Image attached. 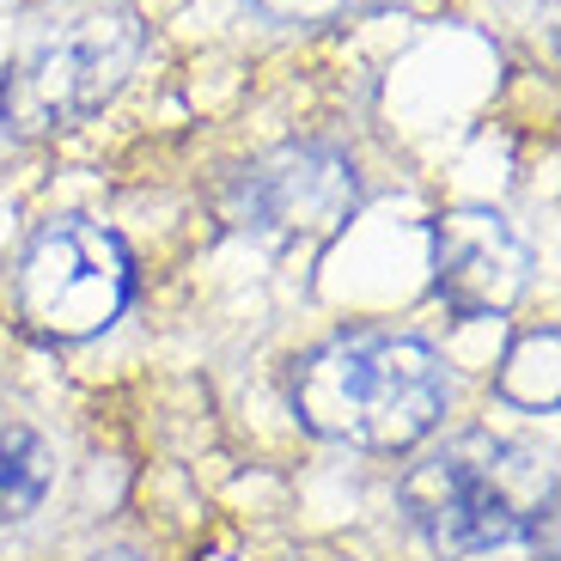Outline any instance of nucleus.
I'll return each instance as SVG.
<instances>
[{
    "mask_svg": "<svg viewBox=\"0 0 561 561\" xmlns=\"http://www.w3.org/2000/svg\"><path fill=\"white\" fill-rule=\"evenodd\" d=\"M360 202L354 165L336 147H280L239 171L226 190V220L268 244H323Z\"/></svg>",
    "mask_w": 561,
    "mask_h": 561,
    "instance_id": "39448f33",
    "label": "nucleus"
},
{
    "mask_svg": "<svg viewBox=\"0 0 561 561\" xmlns=\"http://www.w3.org/2000/svg\"><path fill=\"white\" fill-rule=\"evenodd\" d=\"M446 360L421 336H397V330L330 336L294 373V415L336 446L409 451L446 421Z\"/></svg>",
    "mask_w": 561,
    "mask_h": 561,
    "instance_id": "f257e3e1",
    "label": "nucleus"
},
{
    "mask_svg": "<svg viewBox=\"0 0 561 561\" xmlns=\"http://www.w3.org/2000/svg\"><path fill=\"white\" fill-rule=\"evenodd\" d=\"M147 49V25L128 0H43L0 73V123L37 140L85 123L116 99Z\"/></svg>",
    "mask_w": 561,
    "mask_h": 561,
    "instance_id": "f03ea898",
    "label": "nucleus"
},
{
    "mask_svg": "<svg viewBox=\"0 0 561 561\" xmlns=\"http://www.w3.org/2000/svg\"><path fill=\"white\" fill-rule=\"evenodd\" d=\"M556 330H531L501 366V397L519 409H556Z\"/></svg>",
    "mask_w": 561,
    "mask_h": 561,
    "instance_id": "6e6552de",
    "label": "nucleus"
},
{
    "mask_svg": "<svg viewBox=\"0 0 561 561\" xmlns=\"http://www.w3.org/2000/svg\"><path fill=\"white\" fill-rule=\"evenodd\" d=\"M251 7L263 19H275V25H330V19L379 7V0H251Z\"/></svg>",
    "mask_w": 561,
    "mask_h": 561,
    "instance_id": "1a4fd4ad",
    "label": "nucleus"
},
{
    "mask_svg": "<svg viewBox=\"0 0 561 561\" xmlns=\"http://www.w3.org/2000/svg\"><path fill=\"white\" fill-rule=\"evenodd\" d=\"M92 561H147V556H140V549H128V543H116V549H99Z\"/></svg>",
    "mask_w": 561,
    "mask_h": 561,
    "instance_id": "9d476101",
    "label": "nucleus"
},
{
    "mask_svg": "<svg viewBox=\"0 0 561 561\" xmlns=\"http://www.w3.org/2000/svg\"><path fill=\"white\" fill-rule=\"evenodd\" d=\"M531 287V251L501 214L458 208L434 220V294L458 318H506Z\"/></svg>",
    "mask_w": 561,
    "mask_h": 561,
    "instance_id": "423d86ee",
    "label": "nucleus"
},
{
    "mask_svg": "<svg viewBox=\"0 0 561 561\" xmlns=\"http://www.w3.org/2000/svg\"><path fill=\"white\" fill-rule=\"evenodd\" d=\"M403 506L439 556H489L556 506V463L537 446L458 434L403 477Z\"/></svg>",
    "mask_w": 561,
    "mask_h": 561,
    "instance_id": "7ed1b4c3",
    "label": "nucleus"
},
{
    "mask_svg": "<svg viewBox=\"0 0 561 561\" xmlns=\"http://www.w3.org/2000/svg\"><path fill=\"white\" fill-rule=\"evenodd\" d=\"M49 489H56V446H49V434L37 421L0 409V531L43 513Z\"/></svg>",
    "mask_w": 561,
    "mask_h": 561,
    "instance_id": "0eeeda50",
    "label": "nucleus"
},
{
    "mask_svg": "<svg viewBox=\"0 0 561 561\" xmlns=\"http://www.w3.org/2000/svg\"><path fill=\"white\" fill-rule=\"evenodd\" d=\"M135 294L128 244L99 220H49L19 263V311L43 342H92Z\"/></svg>",
    "mask_w": 561,
    "mask_h": 561,
    "instance_id": "20e7f679",
    "label": "nucleus"
}]
</instances>
